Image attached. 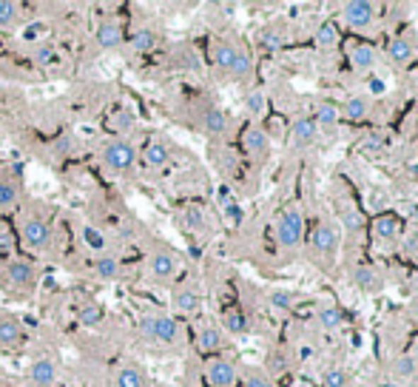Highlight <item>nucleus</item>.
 Segmentation results:
<instances>
[{"label":"nucleus","mask_w":418,"mask_h":387,"mask_svg":"<svg viewBox=\"0 0 418 387\" xmlns=\"http://www.w3.org/2000/svg\"><path fill=\"white\" fill-rule=\"evenodd\" d=\"M15 234L21 248L35 259V257H49L55 251V208L40 203V200H29L15 211Z\"/></svg>","instance_id":"obj_1"},{"label":"nucleus","mask_w":418,"mask_h":387,"mask_svg":"<svg viewBox=\"0 0 418 387\" xmlns=\"http://www.w3.org/2000/svg\"><path fill=\"white\" fill-rule=\"evenodd\" d=\"M94 225H100L120 248L125 242H131L142 228L137 225L134 214L128 211V206L120 197H111V194H97V197L89 203V214H86Z\"/></svg>","instance_id":"obj_2"},{"label":"nucleus","mask_w":418,"mask_h":387,"mask_svg":"<svg viewBox=\"0 0 418 387\" xmlns=\"http://www.w3.org/2000/svg\"><path fill=\"white\" fill-rule=\"evenodd\" d=\"M94 162L108 179H125L140 165V145L131 137H100L94 142Z\"/></svg>","instance_id":"obj_3"},{"label":"nucleus","mask_w":418,"mask_h":387,"mask_svg":"<svg viewBox=\"0 0 418 387\" xmlns=\"http://www.w3.org/2000/svg\"><path fill=\"white\" fill-rule=\"evenodd\" d=\"M142 274L151 285L168 288L182 274V257L171 245H165L162 240H148L145 251H142Z\"/></svg>","instance_id":"obj_4"},{"label":"nucleus","mask_w":418,"mask_h":387,"mask_svg":"<svg viewBox=\"0 0 418 387\" xmlns=\"http://www.w3.org/2000/svg\"><path fill=\"white\" fill-rule=\"evenodd\" d=\"M0 288L12 299H32L40 288V265L32 257H12L0 268Z\"/></svg>","instance_id":"obj_5"},{"label":"nucleus","mask_w":418,"mask_h":387,"mask_svg":"<svg viewBox=\"0 0 418 387\" xmlns=\"http://www.w3.org/2000/svg\"><path fill=\"white\" fill-rule=\"evenodd\" d=\"M137 336L157 347H174L182 342V325L165 310H145L137 322Z\"/></svg>","instance_id":"obj_6"},{"label":"nucleus","mask_w":418,"mask_h":387,"mask_svg":"<svg viewBox=\"0 0 418 387\" xmlns=\"http://www.w3.org/2000/svg\"><path fill=\"white\" fill-rule=\"evenodd\" d=\"M125 21L120 15H103L91 35L86 38V60L91 57H103V55H111V52H120L123 43H125Z\"/></svg>","instance_id":"obj_7"},{"label":"nucleus","mask_w":418,"mask_h":387,"mask_svg":"<svg viewBox=\"0 0 418 387\" xmlns=\"http://www.w3.org/2000/svg\"><path fill=\"white\" fill-rule=\"evenodd\" d=\"M60 378H63V359L57 350L43 347V350L32 353V359L23 370L26 387H57Z\"/></svg>","instance_id":"obj_8"},{"label":"nucleus","mask_w":418,"mask_h":387,"mask_svg":"<svg viewBox=\"0 0 418 387\" xmlns=\"http://www.w3.org/2000/svg\"><path fill=\"white\" fill-rule=\"evenodd\" d=\"M74 237L80 242L83 257H114V254H120V245L83 214H74Z\"/></svg>","instance_id":"obj_9"},{"label":"nucleus","mask_w":418,"mask_h":387,"mask_svg":"<svg viewBox=\"0 0 418 387\" xmlns=\"http://www.w3.org/2000/svg\"><path fill=\"white\" fill-rule=\"evenodd\" d=\"M26 203L23 174L15 165H0V217H15V211Z\"/></svg>","instance_id":"obj_10"},{"label":"nucleus","mask_w":418,"mask_h":387,"mask_svg":"<svg viewBox=\"0 0 418 387\" xmlns=\"http://www.w3.org/2000/svg\"><path fill=\"white\" fill-rule=\"evenodd\" d=\"M80 265H83L80 271L89 279L103 282V285H114V282H120L125 276V265H123L120 254H114V257H83Z\"/></svg>","instance_id":"obj_11"},{"label":"nucleus","mask_w":418,"mask_h":387,"mask_svg":"<svg viewBox=\"0 0 418 387\" xmlns=\"http://www.w3.org/2000/svg\"><path fill=\"white\" fill-rule=\"evenodd\" d=\"M171 316L174 319H191L202 310V291L196 285H174L171 288V299H168Z\"/></svg>","instance_id":"obj_12"},{"label":"nucleus","mask_w":418,"mask_h":387,"mask_svg":"<svg viewBox=\"0 0 418 387\" xmlns=\"http://www.w3.org/2000/svg\"><path fill=\"white\" fill-rule=\"evenodd\" d=\"M26 325L21 322V316L0 310V353H18L26 347Z\"/></svg>","instance_id":"obj_13"},{"label":"nucleus","mask_w":418,"mask_h":387,"mask_svg":"<svg viewBox=\"0 0 418 387\" xmlns=\"http://www.w3.org/2000/svg\"><path fill=\"white\" fill-rule=\"evenodd\" d=\"M137 125H140V117H137L134 106H128V103H111L108 106L106 128H108L111 137H131L134 140Z\"/></svg>","instance_id":"obj_14"},{"label":"nucleus","mask_w":418,"mask_h":387,"mask_svg":"<svg viewBox=\"0 0 418 387\" xmlns=\"http://www.w3.org/2000/svg\"><path fill=\"white\" fill-rule=\"evenodd\" d=\"M162 43V32L157 26H140L134 32L125 35V43H123V52L128 57H145L151 52H157Z\"/></svg>","instance_id":"obj_15"},{"label":"nucleus","mask_w":418,"mask_h":387,"mask_svg":"<svg viewBox=\"0 0 418 387\" xmlns=\"http://www.w3.org/2000/svg\"><path fill=\"white\" fill-rule=\"evenodd\" d=\"M171 157H174L171 142H168L165 137H159V134L148 137V140L140 145V162H142V168H148V171H165L168 162H171Z\"/></svg>","instance_id":"obj_16"},{"label":"nucleus","mask_w":418,"mask_h":387,"mask_svg":"<svg viewBox=\"0 0 418 387\" xmlns=\"http://www.w3.org/2000/svg\"><path fill=\"white\" fill-rule=\"evenodd\" d=\"M302 214L296 208H288L279 223H276V242L285 248V251H293L299 242H302Z\"/></svg>","instance_id":"obj_17"},{"label":"nucleus","mask_w":418,"mask_h":387,"mask_svg":"<svg viewBox=\"0 0 418 387\" xmlns=\"http://www.w3.org/2000/svg\"><path fill=\"white\" fill-rule=\"evenodd\" d=\"M205 378H208L211 387H234L239 381V370H237V364L231 359L214 356L205 364Z\"/></svg>","instance_id":"obj_18"},{"label":"nucleus","mask_w":418,"mask_h":387,"mask_svg":"<svg viewBox=\"0 0 418 387\" xmlns=\"http://www.w3.org/2000/svg\"><path fill=\"white\" fill-rule=\"evenodd\" d=\"M108 384H111V387H151L145 367L137 364V361H128V359L120 361V364L111 370Z\"/></svg>","instance_id":"obj_19"},{"label":"nucleus","mask_w":418,"mask_h":387,"mask_svg":"<svg viewBox=\"0 0 418 387\" xmlns=\"http://www.w3.org/2000/svg\"><path fill=\"white\" fill-rule=\"evenodd\" d=\"M199 128L208 134V137H225L228 134V128H231V120H228V114L220 108V106H202L199 108Z\"/></svg>","instance_id":"obj_20"},{"label":"nucleus","mask_w":418,"mask_h":387,"mask_svg":"<svg viewBox=\"0 0 418 387\" xmlns=\"http://www.w3.org/2000/svg\"><path fill=\"white\" fill-rule=\"evenodd\" d=\"M341 18H344V23L350 26V29H367L370 23H373V18H375V6L373 4H367V0H350V4H344L341 6Z\"/></svg>","instance_id":"obj_21"},{"label":"nucleus","mask_w":418,"mask_h":387,"mask_svg":"<svg viewBox=\"0 0 418 387\" xmlns=\"http://www.w3.org/2000/svg\"><path fill=\"white\" fill-rule=\"evenodd\" d=\"M26 57H29L38 69H57V66L63 63V52H60V46H57L55 40H43V43L26 49Z\"/></svg>","instance_id":"obj_22"},{"label":"nucleus","mask_w":418,"mask_h":387,"mask_svg":"<svg viewBox=\"0 0 418 387\" xmlns=\"http://www.w3.org/2000/svg\"><path fill=\"white\" fill-rule=\"evenodd\" d=\"M242 148H245V154H248L254 162H265V159H268V151H271V140H268L265 128L251 125V128L242 134Z\"/></svg>","instance_id":"obj_23"},{"label":"nucleus","mask_w":418,"mask_h":387,"mask_svg":"<svg viewBox=\"0 0 418 387\" xmlns=\"http://www.w3.org/2000/svg\"><path fill=\"white\" fill-rule=\"evenodd\" d=\"M26 23V6L18 0H0V32L15 35Z\"/></svg>","instance_id":"obj_24"},{"label":"nucleus","mask_w":418,"mask_h":387,"mask_svg":"<svg viewBox=\"0 0 418 387\" xmlns=\"http://www.w3.org/2000/svg\"><path fill=\"white\" fill-rule=\"evenodd\" d=\"M239 52H242V46H237V43H234V40H228V38H220V40L214 43V49H211L214 69H217V72H222V74H228Z\"/></svg>","instance_id":"obj_25"},{"label":"nucleus","mask_w":418,"mask_h":387,"mask_svg":"<svg viewBox=\"0 0 418 387\" xmlns=\"http://www.w3.org/2000/svg\"><path fill=\"white\" fill-rule=\"evenodd\" d=\"M196 350L199 353H220L225 344V333L217 325H199L196 327Z\"/></svg>","instance_id":"obj_26"},{"label":"nucleus","mask_w":418,"mask_h":387,"mask_svg":"<svg viewBox=\"0 0 418 387\" xmlns=\"http://www.w3.org/2000/svg\"><path fill=\"white\" fill-rule=\"evenodd\" d=\"M49 154H52L55 159H74V157L80 154V140H77V134H74L72 128L60 131V134L49 142Z\"/></svg>","instance_id":"obj_27"},{"label":"nucleus","mask_w":418,"mask_h":387,"mask_svg":"<svg viewBox=\"0 0 418 387\" xmlns=\"http://www.w3.org/2000/svg\"><path fill=\"white\" fill-rule=\"evenodd\" d=\"M74 316H77V322H80L83 327L94 330V327L103 325V319H106V308H103L97 299H80V302L74 305Z\"/></svg>","instance_id":"obj_28"},{"label":"nucleus","mask_w":418,"mask_h":387,"mask_svg":"<svg viewBox=\"0 0 418 387\" xmlns=\"http://www.w3.org/2000/svg\"><path fill=\"white\" fill-rule=\"evenodd\" d=\"M179 225H182V231H188V234H208V228H211V220H208L205 208H199V206H185V208L179 211Z\"/></svg>","instance_id":"obj_29"},{"label":"nucleus","mask_w":418,"mask_h":387,"mask_svg":"<svg viewBox=\"0 0 418 387\" xmlns=\"http://www.w3.org/2000/svg\"><path fill=\"white\" fill-rule=\"evenodd\" d=\"M316 137H319V125H316L313 117H299V120L293 123V131H290L293 145H299V148H310V145L316 142Z\"/></svg>","instance_id":"obj_30"},{"label":"nucleus","mask_w":418,"mask_h":387,"mask_svg":"<svg viewBox=\"0 0 418 387\" xmlns=\"http://www.w3.org/2000/svg\"><path fill=\"white\" fill-rule=\"evenodd\" d=\"M336 248H339V234H336V228H333L330 223H322V225L313 231V251L322 254V257H330V254H336Z\"/></svg>","instance_id":"obj_31"},{"label":"nucleus","mask_w":418,"mask_h":387,"mask_svg":"<svg viewBox=\"0 0 418 387\" xmlns=\"http://www.w3.org/2000/svg\"><path fill=\"white\" fill-rule=\"evenodd\" d=\"M222 333H231V336H245L251 333V319L245 310H225L222 313Z\"/></svg>","instance_id":"obj_32"},{"label":"nucleus","mask_w":418,"mask_h":387,"mask_svg":"<svg viewBox=\"0 0 418 387\" xmlns=\"http://www.w3.org/2000/svg\"><path fill=\"white\" fill-rule=\"evenodd\" d=\"M171 66L179 69V72H199V57L191 46H174L171 55H168Z\"/></svg>","instance_id":"obj_33"},{"label":"nucleus","mask_w":418,"mask_h":387,"mask_svg":"<svg viewBox=\"0 0 418 387\" xmlns=\"http://www.w3.org/2000/svg\"><path fill=\"white\" fill-rule=\"evenodd\" d=\"M412 55H415V46H412L407 38H392V40L387 43V57H390L395 66H407V63L412 60Z\"/></svg>","instance_id":"obj_34"},{"label":"nucleus","mask_w":418,"mask_h":387,"mask_svg":"<svg viewBox=\"0 0 418 387\" xmlns=\"http://www.w3.org/2000/svg\"><path fill=\"white\" fill-rule=\"evenodd\" d=\"M350 66L356 69V72H370L373 66H375V49L373 46H353V52H350Z\"/></svg>","instance_id":"obj_35"},{"label":"nucleus","mask_w":418,"mask_h":387,"mask_svg":"<svg viewBox=\"0 0 418 387\" xmlns=\"http://www.w3.org/2000/svg\"><path fill=\"white\" fill-rule=\"evenodd\" d=\"M353 285L361 288V291H378L381 279H378V274L370 265H356L353 268Z\"/></svg>","instance_id":"obj_36"},{"label":"nucleus","mask_w":418,"mask_h":387,"mask_svg":"<svg viewBox=\"0 0 418 387\" xmlns=\"http://www.w3.org/2000/svg\"><path fill=\"white\" fill-rule=\"evenodd\" d=\"M341 114L353 123H361L367 114H370V100L367 97H347L344 106H341Z\"/></svg>","instance_id":"obj_37"},{"label":"nucleus","mask_w":418,"mask_h":387,"mask_svg":"<svg viewBox=\"0 0 418 387\" xmlns=\"http://www.w3.org/2000/svg\"><path fill=\"white\" fill-rule=\"evenodd\" d=\"M373 231H375V240H392L398 234V220L392 214H378L373 223Z\"/></svg>","instance_id":"obj_38"},{"label":"nucleus","mask_w":418,"mask_h":387,"mask_svg":"<svg viewBox=\"0 0 418 387\" xmlns=\"http://www.w3.org/2000/svg\"><path fill=\"white\" fill-rule=\"evenodd\" d=\"M319 322H322V327H324V330H336V327H341L344 313H341V308H339V305H324V308L319 310Z\"/></svg>","instance_id":"obj_39"},{"label":"nucleus","mask_w":418,"mask_h":387,"mask_svg":"<svg viewBox=\"0 0 418 387\" xmlns=\"http://www.w3.org/2000/svg\"><path fill=\"white\" fill-rule=\"evenodd\" d=\"M259 46L265 49V52H279L282 46H285V35H282V29H262L259 32Z\"/></svg>","instance_id":"obj_40"},{"label":"nucleus","mask_w":418,"mask_h":387,"mask_svg":"<svg viewBox=\"0 0 418 387\" xmlns=\"http://www.w3.org/2000/svg\"><path fill=\"white\" fill-rule=\"evenodd\" d=\"M265 106H268V94H265L262 89H254V91L245 94V111H248L251 117L265 114Z\"/></svg>","instance_id":"obj_41"},{"label":"nucleus","mask_w":418,"mask_h":387,"mask_svg":"<svg viewBox=\"0 0 418 387\" xmlns=\"http://www.w3.org/2000/svg\"><path fill=\"white\" fill-rule=\"evenodd\" d=\"M392 378L398 381V378H409V376H415V370H418V361L412 359V356H398V359H392Z\"/></svg>","instance_id":"obj_42"},{"label":"nucleus","mask_w":418,"mask_h":387,"mask_svg":"<svg viewBox=\"0 0 418 387\" xmlns=\"http://www.w3.org/2000/svg\"><path fill=\"white\" fill-rule=\"evenodd\" d=\"M316 125H324V128H333L336 125V120H339V106H333V103H319V108H316Z\"/></svg>","instance_id":"obj_43"},{"label":"nucleus","mask_w":418,"mask_h":387,"mask_svg":"<svg viewBox=\"0 0 418 387\" xmlns=\"http://www.w3.org/2000/svg\"><path fill=\"white\" fill-rule=\"evenodd\" d=\"M316 43H319L322 49H333V46L339 43V32H336V26H333V23L319 26V32H316Z\"/></svg>","instance_id":"obj_44"},{"label":"nucleus","mask_w":418,"mask_h":387,"mask_svg":"<svg viewBox=\"0 0 418 387\" xmlns=\"http://www.w3.org/2000/svg\"><path fill=\"white\" fill-rule=\"evenodd\" d=\"M324 387H347V373L341 367H330L324 373Z\"/></svg>","instance_id":"obj_45"},{"label":"nucleus","mask_w":418,"mask_h":387,"mask_svg":"<svg viewBox=\"0 0 418 387\" xmlns=\"http://www.w3.org/2000/svg\"><path fill=\"white\" fill-rule=\"evenodd\" d=\"M293 299H296V296H293L290 291H273V293H271V305H273L276 310H288V308L293 305Z\"/></svg>","instance_id":"obj_46"},{"label":"nucleus","mask_w":418,"mask_h":387,"mask_svg":"<svg viewBox=\"0 0 418 387\" xmlns=\"http://www.w3.org/2000/svg\"><path fill=\"white\" fill-rule=\"evenodd\" d=\"M245 387H276V381H273V378H268L265 373L251 370V373L245 376Z\"/></svg>","instance_id":"obj_47"},{"label":"nucleus","mask_w":418,"mask_h":387,"mask_svg":"<svg viewBox=\"0 0 418 387\" xmlns=\"http://www.w3.org/2000/svg\"><path fill=\"white\" fill-rule=\"evenodd\" d=\"M341 225H344V231H358L361 228V214L358 211H353V208H347L344 214H341Z\"/></svg>","instance_id":"obj_48"},{"label":"nucleus","mask_w":418,"mask_h":387,"mask_svg":"<svg viewBox=\"0 0 418 387\" xmlns=\"http://www.w3.org/2000/svg\"><path fill=\"white\" fill-rule=\"evenodd\" d=\"M381 145H384V137H381L378 131H370V134L364 137V151L375 154V151H381Z\"/></svg>","instance_id":"obj_49"},{"label":"nucleus","mask_w":418,"mask_h":387,"mask_svg":"<svg viewBox=\"0 0 418 387\" xmlns=\"http://www.w3.org/2000/svg\"><path fill=\"white\" fill-rule=\"evenodd\" d=\"M222 214H225V220L231 223V225H239V220H242V208L234 203V206H228V208H222Z\"/></svg>","instance_id":"obj_50"},{"label":"nucleus","mask_w":418,"mask_h":387,"mask_svg":"<svg viewBox=\"0 0 418 387\" xmlns=\"http://www.w3.org/2000/svg\"><path fill=\"white\" fill-rule=\"evenodd\" d=\"M404 254H418V237L415 234H409L404 240Z\"/></svg>","instance_id":"obj_51"},{"label":"nucleus","mask_w":418,"mask_h":387,"mask_svg":"<svg viewBox=\"0 0 418 387\" xmlns=\"http://www.w3.org/2000/svg\"><path fill=\"white\" fill-rule=\"evenodd\" d=\"M6 111H9V91L0 89V120L6 117Z\"/></svg>","instance_id":"obj_52"},{"label":"nucleus","mask_w":418,"mask_h":387,"mask_svg":"<svg viewBox=\"0 0 418 387\" xmlns=\"http://www.w3.org/2000/svg\"><path fill=\"white\" fill-rule=\"evenodd\" d=\"M370 89H373L375 94H381V91H384V83H381V80H373V86H370Z\"/></svg>","instance_id":"obj_53"},{"label":"nucleus","mask_w":418,"mask_h":387,"mask_svg":"<svg viewBox=\"0 0 418 387\" xmlns=\"http://www.w3.org/2000/svg\"><path fill=\"white\" fill-rule=\"evenodd\" d=\"M378 387H401V384H398V381H395V378H384V381H381V384H378Z\"/></svg>","instance_id":"obj_54"},{"label":"nucleus","mask_w":418,"mask_h":387,"mask_svg":"<svg viewBox=\"0 0 418 387\" xmlns=\"http://www.w3.org/2000/svg\"><path fill=\"white\" fill-rule=\"evenodd\" d=\"M412 319H415V325H418V302L412 305Z\"/></svg>","instance_id":"obj_55"},{"label":"nucleus","mask_w":418,"mask_h":387,"mask_svg":"<svg viewBox=\"0 0 418 387\" xmlns=\"http://www.w3.org/2000/svg\"><path fill=\"white\" fill-rule=\"evenodd\" d=\"M165 387H168V384H165Z\"/></svg>","instance_id":"obj_56"}]
</instances>
